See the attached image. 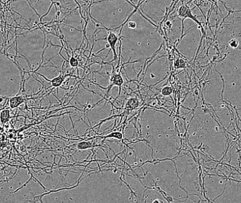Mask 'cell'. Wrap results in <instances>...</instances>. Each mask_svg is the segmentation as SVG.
<instances>
[{"mask_svg":"<svg viewBox=\"0 0 241 203\" xmlns=\"http://www.w3.org/2000/svg\"><path fill=\"white\" fill-rule=\"evenodd\" d=\"M177 12H178V17L183 18V19L181 20V21H182V24H183L182 36H181V39H182V37H183V31H184L183 22H184V20H185L186 18H191L192 20H193L194 21H195V22L197 24H198L199 26H200L202 28L201 23H200V21L197 19V18L195 17V16L194 15H193V13H192V11L190 9V8H189V7L188 6V5L183 4H183L181 5V6H180L179 8H178Z\"/></svg>","mask_w":241,"mask_h":203,"instance_id":"cell-1","label":"cell"},{"mask_svg":"<svg viewBox=\"0 0 241 203\" xmlns=\"http://www.w3.org/2000/svg\"><path fill=\"white\" fill-rule=\"evenodd\" d=\"M109 32H108V36L107 37H106V38L103 39V40H107V41L108 42V43H109V47H111V49H112V51H113V60L111 61L112 62L113 61L116 60V59H117L118 58V56H117V54H116V42H118V40H121V38H122V36L121 37H118L117 35L115 34L114 32H113L112 31H108Z\"/></svg>","mask_w":241,"mask_h":203,"instance_id":"cell-2","label":"cell"},{"mask_svg":"<svg viewBox=\"0 0 241 203\" xmlns=\"http://www.w3.org/2000/svg\"><path fill=\"white\" fill-rule=\"evenodd\" d=\"M26 99L24 98L23 95H17L11 97L9 99V105L12 109L17 108L18 106H20L21 104H23L24 102H26Z\"/></svg>","mask_w":241,"mask_h":203,"instance_id":"cell-3","label":"cell"},{"mask_svg":"<svg viewBox=\"0 0 241 203\" xmlns=\"http://www.w3.org/2000/svg\"><path fill=\"white\" fill-rule=\"evenodd\" d=\"M42 76L46 80H47V81H49V82L51 83V87H55V88H58L59 86L61 85L62 83L64 82V80L65 79V77L63 75H62V74H59V75L55 77V78H53L52 80H49V79H47V78H45V76H43V75H42Z\"/></svg>","mask_w":241,"mask_h":203,"instance_id":"cell-4","label":"cell"},{"mask_svg":"<svg viewBox=\"0 0 241 203\" xmlns=\"http://www.w3.org/2000/svg\"><path fill=\"white\" fill-rule=\"evenodd\" d=\"M140 104L139 100L137 99L135 97H131V99H129L127 102V103L126 104V108H129L131 109H135V108L138 107Z\"/></svg>","mask_w":241,"mask_h":203,"instance_id":"cell-5","label":"cell"},{"mask_svg":"<svg viewBox=\"0 0 241 203\" xmlns=\"http://www.w3.org/2000/svg\"><path fill=\"white\" fill-rule=\"evenodd\" d=\"M10 109H5L2 110L0 113V121L2 124L5 123L9 120L10 118Z\"/></svg>","mask_w":241,"mask_h":203,"instance_id":"cell-6","label":"cell"},{"mask_svg":"<svg viewBox=\"0 0 241 203\" xmlns=\"http://www.w3.org/2000/svg\"><path fill=\"white\" fill-rule=\"evenodd\" d=\"M174 66L176 69H184L186 66V62L182 59H178L174 63Z\"/></svg>","mask_w":241,"mask_h":203,"instance_id":"cell-7","label":"cell"},{"mask_svg":"<svg viewBox=\"0 0 241 203\" xmlns=\"http://www.w3.org/2000/svg\"><path fill=\"white\" fill-rule=\"evenodd\" d=\"M172 88L169 86H164L161 90V94L163 96H169L172 93Z\"/></svg>","mask_w":241,"mask_h":203,"instance_id":"cell-8","label":"cell"},{"mask_svg":"<svg viewBox=\"0 0 241 203\" xmlns=\"http://www.w3.org/2000/svg\"><path fill=\"white\" fill-rule=\"evenodd\" d=\"M91 147V143L89 142H81L79 143L77 145L78 149L79 150H85Z\"/></svg>","mask_w":241,"mask_h":203,"instance_id":"cell-9","label":"cell"},{"mask_svg":"<svg viewBox=\"0 0 241 203\" xmlns=\"http://www.w3.org/2000/svg\"><path fill=\"white\" fill-rule=\"evenodd\" d=\"M69 62L70 66H71L73 68H75V67H77L78 66V59L75 58V57H74V55H72L71 56V58L69 57Z\"/></svg>","mask_w":241,"mask_h":203,"instance_id":"cell-10","label":"cell"},{"mask_svg":"<svg viewBox=\"0 0 241 203\" xmlns=\"http://www.w3.org/2000/svg\"><path fill=\"white\" fill-rule=\"evenodd\" d=\"M123 135L120 132H113L112 133L109 134V135H107L105 138H117L118 140H121L122 139Z\"/></svg>","mask_w":241,"mask_h":203,"instance_id":"cell-11","label":"cell"},{"mask_svg":"<svg viewBox=\"0 0 241 203\" xmlns=\"http://www.w3.org/2000/svg\"><path fill=\"white\" fill-rule=\"evenodd\" d=\"M229 44L230 47H231L232 48H236L238 45H239V42H238V40L236 39H232L230 40Z\"/></svg>","mask_w":241,"mask_h":203,"instance_id":"cell-12","label":"cell"},{"mask_svg":"<svg viewBox=\"0 0 241 203\" xmlns=\"http://www.w3.org/2000/svg\"><path fill=\"white\" fill-rule=\"evenodd\" d=\"M136 26H137V24L136 23L134 22V21H130V22H128V28L135 29L136 28Z\"/></svg>","mask_w":241,"mask_h":203,"instance_id":"cell-13","label":"cell"},{"mask_svg":"<svg viewBox=\"0 0 241 203\" xmlns=\"http://www.w3.org/2000/svg\"><path fill=\"white\" fill-rule=\"evenodd\" d=\"M164 26H165V28H166L167 29H171L172 27V23L171 22V21H165V23H164Z\"/></svg>","mask_w":241,"mask_h":203,"instance_id":"cell-14","label":"cell"},{"mask_svg":"<svg viewBox=\"0 0 241 203\" xmlns=\"http://www.w3.org/2000/svg\"><path fill=\"white\" fill-rule=\"evenodd\" d=\"M4 99V97H0V103H2V102H3Z\"/></svg>","mask_w":241,"mask_h":203,"instance_id":"cell-15","label":"cell"},{"mask_svg":"<svg viewBox=\"0 0 241 203\" xmlns=\"http://www.w3.org/2000/svg\"><path fill=\"white\" fill-rule=\"evenodd\" d=\"M2 141H0V148H1V147H2Z\"/></svg>","mask_w":241,"mask_h":203,"instance_id":"cell-16","label":"cell"}]
</instances>
